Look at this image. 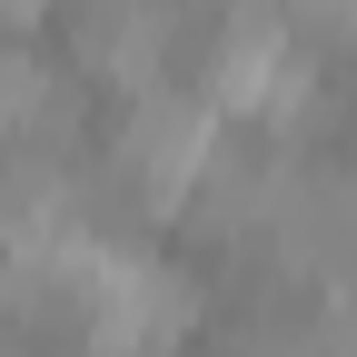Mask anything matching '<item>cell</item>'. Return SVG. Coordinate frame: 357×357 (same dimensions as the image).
<instances>
[{
	"mask_svg": "<svg viewBox=\"0 0 357 357\" xmlns=\"http://www.w3.org/2000/svg\"><path fill=\"white\" fill-rule=\"evenodd\" d=\"M218 149V109H208V89L189 79H159V89H129V109L109 129V189L129 199V218H178L199 189V169Z\"/></svg>",
	"mask_w": 357,
	"mask_h": 357,
	"instance_id": "obj_1",
	"label": "cell"
},
{
	"mask_svg": "<svg viewBox=\"0 0 357 357\" xmlns=\"http://www.w3.org/2000/svg\"><path fill=\"white\" fill-rule=\"evenodd\" d=\"M258 248L278 258L288 278H318V288L357 278V169L347 159H298Z\"/></svg>",
	"mask_w": 357,
	"mask_h": 357,
	"instance_id": "obj_2",
	"label": "cell"
},
{
	"mask_svg": "<svg viewBox=\"0 0 357 357\" xmlns=\"http://www.w3.org/2000/svg\"><path fill=\"white\" fill-rule=\"evenodd\" d=\"M288 169H298V139H278V129L229 139V129H218V149H208L199 189H189V229L218 238V248H258L268 238V208H278V189H288Z\"/></svg>",
	"mask_w": 357,
	"mask_h": 357,
	"instance_id": "obj_3",
	"label": "cell"
}]
</instances>
